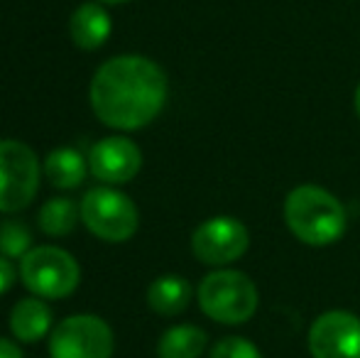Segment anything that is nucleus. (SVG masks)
Listing matches in <instances>:
<instances>
[{"instance_id": "f257e3e1", "label": "nucleus", "mask_w": 360, "mask_h": 358, "mask_svg": "<svg viewBox=\"0 0 360 358\" xmlns=\"http://www.w3.org/2000/svg\"><path fill=\"white\" fill-rule=\"evenodd\" d=\"M167 74L140 54H123L101 64L91 82V108L103 125L140 130L162 113L167 103Z\"/></svg>"}, {"instance_id": "f03ea898", "label": "nucleus", "mask_w": 360, "mask_h": 358, "mask_svg": "<svg viewBox=\"0 0 360 358\" xmlns=\"http://www.w3.org/2000/svg\"><path fill=\"white\" fill-rule=\"evenodd\" d=\"M285 221L294 236L307 245H331L346 234L343 204L316 184H302L285 199Z\"/></svg>"}, {"instance_id": "7ed1b4c3", "label": "nucleus", "mask_w": 360, "mask_h": 358, "mask_svg": "<svg viewBox=\"0 0 360 358\" xmlns=\"http://www.w3.org/2000/svg\"><path fill=\"white\" fill-rule=\"evenodd\" d=\"M199 305L206 317L221 324H243L252 319L260 305L257 287L240 270H216L201 280Z\"/></svg>"}, {"instance_id": "20e7f679", "label": "nucleus", "mask_w": 360, "mask_h": 358, "mask_svg": "<svg viewBox=\"0 0 360 358\" xmlns=\"http://www.w3.org/2000/svg\"><path fill=\"white\" fill-rule=\"evenodd\" d=\"M20 277L34 297L62 300L79 287V263L57 245H37L20 260Z\"/></svg>"}, {"instance_id": "39448f33", "label": "nucleus", "mask_w": 360, "mask_h": 358, "mask_svg": "<svg viewBox=\"0 0 360 358\" xmlns=\"http://www.w3.org/2000/svg\"><path fill=\"white\" fill-rule=\"evenodd\" d=\"M81 221L101 241L125 243L138 231V206L123 191L110 186H96L81 199Z\"/></svg>"}, {"instance_id": "423d86ee", "label": "nucleus", "mask_w": 360, "mask_h": 358, "mask_svg": "<svg viewBox=\"0 0 360 358\" xmlns=\"http://www.w3.org/2000/svg\"><path fill=\"white\" fill-rule=\"evenodd\" d=\"M37 189L39 162L34 150L20 140H0V211H22Z\"/></svg>"}, {"instance_id": "0eeeda50", "label": "nucleus", "mask_w": 360, "mask_h": 358, "mask_svg": "<svg viewBox=\"0 0 360 358\" xmlns=\"http://www.w3.org/2000/svg\"><path fill=\"white\" fill-rule=\"evenodd\" d=\"M113 349V329L94 314L67 317L49 334L52 358H110Z\"/></svg>"}, {"instance_id": "6e6552de", "label": "nucleus", "mask_w": 360, "mask_h": 358, "mask_svg": "<svg viewBox=\"0 0 360 358\" xmlns=\"http://www.w3.org/2000/svg\"><path fill=\"white\" fill-rule=\"evenodd\" d=\"M250 245L248 229L233 216H214L191 236V250L206 265H228L243 258Z\"/></svg>"}, {"instance_id": "1a4fd4ad", "label": "nucleus", "mask_w": 360, "mask_h": 358, "mask_svg": "<svg viewBox=\"0 0 360 358\" xmlns=\"http://www.w3.org/2000/svg\"><path fill=\"white\" fill-rule=\"evenodd\" d=\"M311 358H360V319L351 312L321 314L309 329Z\"/></svg>"}, {"instance_id": "9d476101", "label": "nucleus", "mask_w": 360, "mask_h": 358, "mask_svg": "<svg viewBox=\"0 0 360 358\" xmlns=\"http://www.w3.org/2000/svg\"><path fill=\"white\" fill-rule=\"evenodd\" d=\"M143 167V153L133 140L123 135L103 138L91 148L89 170L105 184H125Z\"/></svg>"}, {"instance_id": "9b49d317", "label": "nucleus", "mask_w": 360, "mask_h": 358, "mask_svg": "<svg viewBox=\"0 0 360 358\" xmlns=\"http://www.w3.org/2000/svg\"><path fill=\"white\" fill-rule=\"evenodd\" d=\"M110 15L101 8L98 3H84L81 8H76L69 23V32L76 47L81 49H98L105 44V39L110 37Z\"/></svg>"}, {"instance_id": "f8f14e48", "label": "nucleus", "mask_w": 360, "mask_h": 358, "mask_svg": "<svg viewBox=\"0 0 360 358\" xmlns=\"http://www.w3.org/2000/svg\"><path fill=\"white\" fill-rule=\"evenodd\" d=\"M52 329V312L39 297H25L10 312V331L25 344L39 341Z\"/></svg>"}, {"instance_id": "ddd939ff", "label": "nucleus", "mask_w": 360, "mask_h": 358, "mask_svg": "<svg viewBox=\"0 0 360 358\" xmlns=\"http://www.w3.org/2000/svg\"><path fill=\"white\" fill-rule=\"evenodd\" d=\"M191 285L179 275H162L147 290V305L160 317H174L189 307Z\"/></svg>"}, {"instance_id": "4468645a", "label": "nucleus", "mask_w": 360, "mask_h": 358, "mask_svg": "<svg viewBox=\"0 0 360 358\" xmlns=\"http://www.w3.org/2000/svg\"><path fill=\"white\" fill-rule=\"evenodd\" d=\"M86 160L79 150L74 148H59L52 150L44 160V174L57 189H76L86 179Z\"/></svg>"}, {"instance_id": "2eb2a0df", "label": "nucleus", "mask_w": 360, "mask_h": 358, "mask_svg": "<svg viewBox=\"0 0 360 358\" xmlns=\"http://www.w3.org/2000/svg\"><path fill=\"white\" fill-rule=\"evenodd\" d=\"M206 349V331L194 324L172 326L157 344L160 358H199Z\"/></svg>"}, {"instance_id": "dca6fc26", "label": "nucleus", "mask_w": 360, "mask_h": 358, "mask_svg": "<svg viewBox=\"0 0 360 358\" xmlns=\"http://www.w3.org/2000/svg\"><path fill=\"white\" fill-rule=\"evenodd\" d=\"M81 216V209L67 196H57L49 199L47 204L39 209V229L47 236H69L74 231L76 221Z\"/></svg>"}, {"instance_id": "f3484780", "label": "nucleus", "mask_w": 360, "mask_h": 358, "mask_svg": "<svg viewBox=\"0 0 360 358\" xmlns=\"http://www.w3.org/2000/svg\"><path fill=\"white\" fill-rule=\"evenodd\" d=\"M30 245H32V238H30V231L22 221H3L0 224V255L22 260L32 250Z\"/></svg>"}, {"instance_id": "a211bd4d", "label": "nucleus", "mask_w": 360, "mask_h": 358, "mask_svg": "<svg viewBox=\"0 0 360 358\" xmlns=\"http://www.w3.org/2000/svg\"><path fill=\"white\" fill-rule=\"evenodd\" d=\"M211 358H262V354L255 349V344H250L248 339L228 336V339H221L214 346Z\"/></svg>"}, {"instance_id": "6ab92c4d", "label": "nucleus", "mask_w": 360, "mask_h": 358, "mask_svg": "<svg viewBox=\"0 0 360 358\" xmlns=\"http://www.w3.org/2000/svg\"><path fill=\"white\" fill-rule=\"evenodd\" d=\"M13 285H15V268L5 255H0V295H5Z\"/></svg>"}, {"instance_id": "aec40b11", "label": "nucleus", "mask_w": 360, "mask_h": 358, "mask_svg": "<svg viewBox=\"0 0 360 358\" xmlns=\"http://www.w3.org/2000/svg\"><path fill=\"white\" fill-rule=\"evenodd\" d=\"M0 358H22V351L8 339H0Z\"/></svg>"}, {"instance_id": "412c9836", "label": "nucleus", "mask_w": 360, "mask_h": 358, "mask_svg": "<svg viewBox=\"0 0 360 358\" xmlns=\"http://www.w3.org/2000/svg\"><path fill=\"white\" fill-rule=\"evenodd\" d=\"M356 113H358V118H360V84H358V89H356Z\"/></svg>"}, {"instance_id": "4be33fe9", "label": "nucleus", "mask_w": 360, "mask_h": 358, "mask_svg": "<svg viewBox=\"0 0 360 358\" xmlns=\"http://www.w3.org/2000/svg\"><path fill=\"white\" fill-rule=\"evenodd\" d=\"M101 3H113V5H120V3H128V0H101Z\"/></svg>"}]
</instances>
